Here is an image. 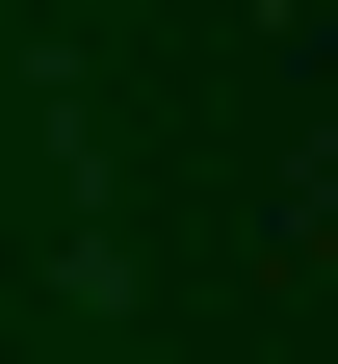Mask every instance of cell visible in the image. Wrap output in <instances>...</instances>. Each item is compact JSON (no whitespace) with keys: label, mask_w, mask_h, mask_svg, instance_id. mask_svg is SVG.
Wrapping results in <instances>:
<instances>
[]
</instances>
